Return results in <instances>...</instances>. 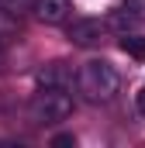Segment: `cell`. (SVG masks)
I'll return each mask as SVG.
<instances>
[{"instance_id": "6da1fadb", "label": "cell", "mask_w": 145, "mask_h": 148, "mask_svg": "<svg viewBox=\"0 0 145 148\" xmlns=\"http://www.w3.org/2000/svg\"><path fill=\"white\" fill-rule=\"evenodd\" d=\"M76 83H79V90H83L86 100L104 103V100H110V97L117 93L121 76H117V69L110 66L107 59H90V62H83V69L76 73Z\"/></svg>"}, {"instance_id": "7a4b0ae2", "label": "cell", "mask_w": 145, "mask_h": 148, "mask_svg": "<svg viewBox=\"0 0 145 148\" xmlns=\"http://www.w3.org/2000/svg\"><path fill=\"white\" fill-rule=\"evenodd\" d=\"M28 110H31L35 124H59V121H66L72 114V97L66 90H45V86H38V93L31 97Z\"/></svg>"}, {"instance_id": "3957f363", "label": "cell", "mask_w": 145, "mask_h": 148, "mask_svg": "<svg viewBox=\"0 0 145 148\" xmlns=\"http://www.w3.org/2000/svg\"><path fill=\"white\" fill-rule=\"evenodd\" d=\"M35 83L45 86V90H69L76 83V73H72L69 62H45L35 73Z\"/></svg>"}, {"instance_id": "277c9868", "label": "cell", "mask_w": 145, "mask_h": 148, "mask_svg": "<svg viewBox=\"0 0 145 148\" xmlns=\"http://www.w3.org/2000/svg\"><path fill=\"white\" fill-rule=\"evenodd\" d=\"M100 35H104V24H100L97 17H76V21L69 24V31H66V38H69L72 45H79V48L97 45Z\"/></svg>"}, {"instance_id": "5b68a950", "label": "cell", "mask_w": 145, "mask_h": 148, "mask_svg": "<svg viewBox=\"0 0 145 148\" xmlns=\"http://www.w3.org/2000/svg\"><path fill=\"white\" fill-rule=\"evenodd\" d=\"M35 14L45 24H62L69 14V0H35Z\"/></svg>"}, {"instance_id": "8992f818", "label": "cell", "mask_w": 145, "mask_h": 148, "mask_svg": "<svg viewBox=\"0 0 145 148\" xmlns=\"http://www.w3.org/2000/svg\"><path fill=\"white\" fill-rule=\"evenodd\" d=\"M138 24V17L128 10V7H121V10H110V17H107V28H114V31H121V35H128L131 28Z\"/></svg>"}, {"instance_id": "52a82bcc", "label": "cell", "mask_w": 145, "mask_h": 148, "mask_svg": "<svg viewBox=\"0 0 145 148\" xmlns=\"http://www.w3.org/2000/svg\"><path fill=\"white\" fill-rule=\"evenodd\" d=\"M121 52H128L131 59H138V62H145V35H121Z\"/></svg>"}, {"instance_id": "ba28073f", "label": "cell", "mask_w": 145, "mask_h": 148, "mask_svg": "<svg viewBox=\"0 0 145 148\" xmlns=\"http://www.w3.org/2000/svg\"><path fill=\"white\" fill-rule=\"evenodd\" d=\"M31 7H35V0H0V10L3 14H24Z\"/></svg>"}, {"instance_id": "9c48e42d", "label": "cell", "mask_w": 145, "mask_h": 148, "mask_svg": "<svg viewBox=\"0 0 145 148\" xmlns=\"http://www.w3.org/2000/svg\"><path fill=\"white\" fill-rule=\"evenodd\" d=\"M124 7H128L138 21H145V0H124Z\"/></svg>"}, {"instance_id": "30bf717a", "label": "cell", "mask_w": 145, "mask_h": 148, "mask_svg": "<svg viewBox=\"0 0 145 148\" xmlns=\"http://www.w3.org/2000/svg\"><path fill=\"white\" fill-rule=\"evenodd\" d=\"M52 145H55V148H69V145H76V138H72V134H55Z\"/></svg>"}, {"instance_id": "8fae6325", "label": "cell", "mask_w": 145, "mask_h": 148, "mask_svg": "<svg viewBox=\"0 0 145 148\" xmlns=\"http://www.w3.org/2000/svg\"><path fill=\"white\" fill-rule=\"evenodd\" d=\"M135 110H138V114H145V86L135 93Z\"/></svg>"}, {"instance_id": "7c38bea8", "label": "cell", "mask_w": 145, "mask_h": 148, "mask_svg": "<svg viewBox=\"0 0 145 148\" xmlns=\"http://www.w3.org/2000/svg\"><path fill=\"white\" fill-rule=\"evenodd\" d=\"M0 48H3V41H0Z\"/></svg>"}]
</instances>
